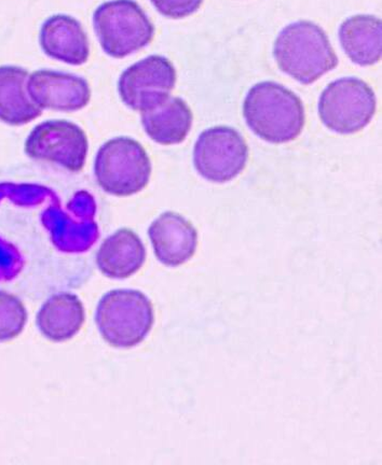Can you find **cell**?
Masks as SVG:
<instances>
[{"label":"cell","instance_id":"obj_1","mask_svg":"<svg viewBox=\"0 0 382 465\" xmlns=\"http://www.w3.org/2000/svg\"><path fill=\"white\" fill-rule=\"evenodd\" d=\"M243 115L255 135L271 143L297 139L305 126L302 100L291 90L274 81L251 87L243 103Z\"/></svg>","mask_w":382,"mask_h":465},{"label":"cell","instance_id":"obj_2","mask_svg":"<svg viewBox=\"0 0 382 465\" xmlns=\"http://www.w3.org/2000/svg\"><path fill=\"white\" fill-rule=\"evenodd\" d=\"M274 56L283 73L302 84H311L338 65L326 32L310 21L283 28L274 45Z\"/></svg>","mask_w":382,"mask_h":465},{"label":"cell","instance_id":"obj_3","mask_svg":"<svg viewBox=\"0 0 382 465\" xmlns=\"http://www.w3.org/2000/svg\"><path fill=\"white\" fill-rule=\"evenodd\" d=\"M96 322L104 340L118 348L135 347L152 331V302L141 291L114 290L98 302Z\"/></svg>","mask_w":382,"mask_h":465},{"label":"cell","instance_id":"obj_4","mask_svg":"<svg viewBox=\"0 0 382 465\" xmlns=\"http://www.w3.org/2000/svg\"><path fill=\"white\" fill-rule=\"evenodd\" d=\"M98 42L106 54L124 58L153 42L155 26L135 0H111L94 14Z\"/></svg>","mask_w":382,"mask_h":465},{"label":"cell","instance_id":"obj_5","mask_svg":"<svg viewBox=\"0 0 382 465\" xmlns=\"http://www.w3.org/2000/svg\"><path fill=\"white\" fill-rule=\"evenodd\" d=\"M95 173L98 185L114 196H130L146 188L152 162L143 145L130 137L111 139L97 151Z\"/></svg>","mask_w":382,"mask_h":465},{"label":"cell","instance_id":"obj_6","mask_svg":"<svg viewBox=\"0 0 382 465\" xmlns=\"http://www.w3.org/2000/svg\"><path fill=\"white\" fill-rule=\"evenodd\" d=\"M60 203L56 196L42 214L43 225L49 232L52 242L62 252H88L100 237L95 220V197L83 190L74 194L66 209Z\"/></svg>","mask_w":382,"mask_h":465},{"label":"cell","instance_id":"obj_7","mask_svg":"<svg viewBox=\"0 0 382 465\" xmlns=\"http://www.w3.org/2000/svg\"><path fill=\"white\" fill-rule=\"evenodd\" d=\"M375 92L363 80L348 77L333 81L322 92L318 114L327 129L349 135L369 124L376 113Z\"/></svg>","mask_w":382,"mask_h":465},{"label":"cell","instance_id":"obj_8","mask_svg":"<svg viewBox=\"0 0 382 465\" xmlns=\"http://www.w3.org/2000/svg\"><path fill=\"white\" fill-rule=\"evenodd\" d=\"M247 160L246 139L233 127H211L200 134L195 144L196 171L208 182H230L245 170Z\"/></svg>","mask_w":382,"mask_h":465},{"label":"cell","instance_id":"obj_9","mask_svg":"<svg viewBox=\"0 0 382 465\" xmlns=\"http://www.w3.org/2000/svg\"><path fill=\"white\" fill-rule=\"evenodd\" d=\"M25 149L31 159L54 162L78 173L85 164L89 143L85 131L73 122L50 120L34 127Z\"/></svg>","mask_w":382,"mask_h":465},{"label":"cell","instance_id":"obj_10","mask_svg":"<svg viewBox=\"0 0 382 465\" xmlns=\"http://www.w3.org/2000/svg\"><path fill=\"white\" fill-rule=\"evenodd\" d=\"M176 84V71L171 61L150 55L121 74L118 92L126 107L143 113L169 98Z\"/></svg>","mask_w":382,"mask_h":465},{"label":"cell","instance_id":"obj_11","mask_svg":"<svg viewBox=\"0 0 382 465\" xmlns=\"http://www.w3.org/2000/svg\"><path fill=\"white\" fill-rule=\"evenodd\" d=\"M27 92L40 109L73 113L83 109L91 100L86 80L76 74L42 69L30 74Z\"/></svg>","mask_w":382,"mask_h":465},{"label":"cell","instance_id":"obj_12","mask_svg":"<svg viewBox=\"0 0 382 465\" xmlns=\"http://www.w3.org/2000/svg\"><path fill=\"white\" fill-rule=\"evenodd\" d=\"M148 235L156 257L162 264L176 267L186 263L198 246V232L181 214L166 212L149 226Z\"/></svg>","mask_w":382,"mask_h":465},{"label":"cell","instance_id":"obj_13","mask_svg":"<svg viewBox=\"0 0 382 465\" xmlns=\"http://www.w3.org/2000/svg\"><path fill=\"white\" fill-rule=\"evenodd\" d=\"M39 43L45 55L69 65H84L89 60L88 37L83 26L73 16H50L40 29Z\"/></svg>","mask_w":382,"mask_h":465},{"label":"cell","instance_id":"obj_14","mask_svg":"<svg viewBox=\"0 0 382 465\" xmlns=\"http://www.w3.org/2000/svg\"><path fill=\"white\" fill-rule=\"evenodd\" d=\"M146 250L136 232L120 229L106 238L98 249L96 264L103 275L126 279L142 269Z\"/></svg>","mask_w":382,"mask_h":465},{"label":"cell","instance_id":"obj_15","mask_svg":"<svg viewBox=\"0 0 382 465\" xmlns=\"http://www.w3.org/2000/svg\"><path fill=\"white\" fill-rule=\"evenodd\" d=\"M30 74L17 66H0V121L13 126H21L43 114L27 92Z\"/></svg>","mask_w":382,"mask_h":465},{"label":"cell","instance_id":"obj_16","mask_svg":"<svg viewBox=\"0 0 382 465\" xmlns=\"http://www.w3.org/2000/svg\"><path fill=\"white\" fill-rule=\"evenodd\" d=\"M142 114V124L155 143L178 144L186 139L193 125V113L186 102L169 97L164 103Z\"/></svg>","mask_w":382,"mask_h":465},{"label":"cell","instance_id":"obj_17","mask_svg":"<svg viewBox=\"0 0 382 465\" xmlns=\"http://www.w3.org/2000/svg\"><path fill=\"white\" fill-rule=\"evenodd\" d=\"M382 23L377 16H350L339 27L341 48L353 63L372 66L381 58Z\"/></svg>","mask_w":382,"mask_h":465},{"label":"cell","instance_id":"obj_18","mask_svg":"<svg viewBox=\"0 0 382 465\" xmlns=\"http://www.w3.org/2000/svg\"><path fill=\"white\" fill-rule=\"evenodd\" d=\"M85 322V308L77 295L57 293L45 302L37 315V327L45 339L61 342L73 339Z\"/></svg>","mask_w":382,"mask_h":465},{"label":"cell","instance_id":"obj_19","mask_svg":"<svg viewBox=\"0 0 382 465\" xmlns=\"http://www.w3.org/2000/svg\"><path fill=\"white\" fill-rule=\"evenodd\" d=\"M27 312L15 295L0 291V342L15 339L25 330Z\"/></svg>","mask_w":382,"mask_h":465},{"label":"cell","instance_id":"obj_20","mask_svg":"<svg viewBox=\"0 0 382 465\" xmlns=\"http://www.w3.org/2000/svg\"><path fill=\"white\" fill-rule=\"evenodd\" d=\"M56 196L55 191L45 185L0 183V202L8 199L17 206L36 207Z\"/></svg>","mask_w":382,"mask_h":465},{"label":"cell","instance_id":"obj_21","mask_svg":"<svg viewBox=\"0 0 382 465\" xmlns=\"http://www.w3.org/2000/svg\"><path fill=\"white\" fill-rule=\"evenodd\" d=\"M25 260L13 243L0 237V282L13 281L20 274Z\"/></svg>","mask_w":382,"mask_h":465},{"label":"cell","instance_id":"obj_22","mask_svg":"<svg viewBox=\"0 0 382 465\" xmlns=\"http://www.w3.org/2000/svg\"><path fill=\"white\" fill-rule=\"evenodd\" d=\"M158 13L170 19H183L194 15L204 0H150Z\"/></svg>","mask_w":382,"mask_h":465}]
</instances>
